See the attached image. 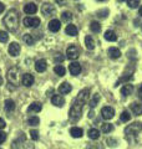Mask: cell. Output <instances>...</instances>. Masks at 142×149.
I'll list each match as a JSON object with an SVG mask.
<instances>
[{"mask_svg": "<svg viewBox=\"0 0 142 149\" xmlns=\"http://www.w3.org/2000/svg\"><path fill=\"white\" fill-rule=\"evenodd\" d=\"M85 46H86L89 50H93L95 49V40L92 39L91 35L85 36Z\"/></svg>", "mask_w": 142, "mask_h": 149, "instance_id": "cell-22", "label": "cell"}, {"mask_svg": "<svg viewBox=\"0 0 142 149\" xmlns=\"http://www.w3.org/2000/svg\"><path fill=\"white\" fill-rule=\"evenodd\" d=\"M3 85V78H1V76H0V86Z\"/></svg>", "mask_w": 142, "mask_h": 149, "instance_id": "cell-45", "label": "cell"}, {"mask_svg": "<svg viewBox=\"0 0 142 149\" xmlns=\"http://www.w3.org/2000/svg\"><path fill=\"white\" fill-rule=\"evenodd\" d=\"M120 119H121V122H129V120L131 119V116H130V113H129L127 111H124V112L121 113Z\"/></svg>", "mask_w": 142, "mask_h": 149, "instance_id": "cell-33", "label": "cell"}, {"mask_svg": "<svg viewBox=\"0 0 142 149\" xmlns=\"http://www.w3.org/2000/svg\"><path fill=\"white\" fill-rule=\"evenodd\" d=\"M87 134H89L90 139H93V141H95V139H98V138H100V130L96 129V128H91V129L89 130Z\"/></svg>", "mask_w": 142, "mask_h": 149, "instance_id": "cell-25", "label": "cell"}, {"mask_svg": "<svg viewBox=\"0 0 142 149\" xmlns=\"http://www.w3.org/2000/svg\"><path fill=\"white\" fill-rule=\"evenodd\" d=\"M61 27V22L60 20H58V19H53L50 22H49V30L53 31V32H58L60 30Z\"/></svg>", "mask_w": 142, "mask_h": 149, "instance_id": "cell-13", "label": "cell"}, {"mask_svg": "<svg viewBox=\"0 0 142 149\" xmlns=\"http://www.w3.org/2000/svg\"><path fill=\"white\" fill-rule=\"evenodd\" d=\"M97 1H103V0H97Z\"/></svg>", "mask_w": 142, "mask_h": 149, "instance_id": "cell-48", "label": "cell"}, {"mask_svg": "<svg viewBox=\"0 0 142 149\" xmlns=\"http://www.w3.org/2000/svg\"><path fill=\"white\" fill-rule=\"evenodd\" d=\"M18 78H19V70H18L16 67H11V68L8 71V81L10 82V83H14V85H16Z\"/></svg>", "mask_w": 142, "mask_h": 149, "instance_id": "cell-5", "label": "cell"}, {"mask_svg": "<svg viewBox=\"0 0 142 149\" xmlns=\"http://www.w3.org/2000/svg\"><path fill=\"white\" fill-rule=\"evenodd\" d=\"M4 108H5L6 112H13L15 109V102L13 100H6L4 102Z\"/></svg>", "mask_w": 142, "mask_h": 149, "instance_id": "cell-23", "label": "cell"}, {"mask_svg": "<svg viewBox=\"0 0 142 149\" xmlns=\"http://www.w3.org/2000/svg\"><path fill=\"white\" fill-rule=\"evenodd\" d=\"M118 1H125V0H118Z\"/></svg>", "mask_w": 142, "mask_h": 149, "instance_id": "cell-47", "label": "cell"}, {"mask_svg": "<svg viewBox=\"0 0 142 149\" xmlns=\"http://www.w3.org/2000/svg\"><path fill=\"white\" fill-rule=\"evenodd\" d=\"M138 13H140V16H142V6L140 8V11H138Z\"/></svg>", "mask_w": 142, "mask_h": 149, "instance_id": "cell-44", "label": "cell"}, {"mask_svg": "<svg viewBox=\"0 0 142 149\" xmlns=\"http://www.w3.org/2000/svg\"><path fill=\"white\" fill-rule=\"evenodd\" d=\"M24 11H25L26 14H29V15H31V14H35L37 11V6L34 3H29L24 6Z\"/></svg>", "mask_w": 142, "mask_h": 149, "instance_id": "cell-16", "label": "cell"}, {"mask_svg": "<svg viewBox=\"0 0 142 149\" xmlns=\"http://www.w3.org/2000/svg\"><path fill=\"white\" fill-rule=\"evenodd\" d=\"M64 58H65V56H64L63 54H60V52L55 54V56H54V61H55V62H58V63L63 62V61H64Z\"/></svg>", "mask_w": 142, "mask_h": 149, "instance_id": "cell-37", "label": "cell"}, {"mask_svg": "<svg viewBox=\"0 0 142 149\" xmlns=\"http://www.w3.org/2000/svg\"><path fill=\"white\" fill-rule=\"evenodd\" d=\"M89 95H90L89 88H85V90L79 92V95L76 96V98H75L74 103L70 108V112H69V116H70L71 120H77L80 117H81L84 104L86 103V101L89 98Z\"/></svg>", "mask_w": 142, "mask_h": 149, "instance_id": "cell-1", "label": "cell"}, {"mask_svg": "<svg viewBox=\"0 0 142 149\" xmlns=\"http://www.w3.org/2000/svg\"><path fill=\"white\" fill-rule=\"evenodd\" d=\"M107 14H108V11L106 10V11H98L97 13V16H100V17H107Z\"/></svg>", "mask_w": 142, "mask_h": 149, "instance_id": "cell-40", "label": "cell"}, {"mask_svg": "<svg viewBox=\"0 0 142 149\" xmlns=\"http://www.w3.org/2000/svg\"><path fill=\"white\" fill-rule=\"evenodd\" d=\"M51 103H53L54 106H56V107H63L64 103H65V98L60 95H54L53 97H51Z\"/></svg>", "mask_w": 142, "mask_h": 149, "instance_id": "cell-11", "label": "cell"}, {"mask_svg": "<svg viewBox=\"0 0 142 149\" xmlns=\"http://www.w3.org/2000/svg\"><path fill=\"white\" fill-rule=\"evenodd\" d=\"M4 9H5V6H4V4L0 1V14H1L3 11H4Z\"/></svg>", "mask_w": 142, "mask_h": 149, "instance_id": "cell-43", "label": "cell"}, {"mask_svg": "<svg viewBox=\"0 0 142 149\" xmlns=\"http://www.w3.org/2000/svg\"><path fill=\"white\" fill-rule=\"evenodd\" d=\"M131 111L134 112V114L136 116H141L142 114V104L141 103H136V102H134L131 106H130Z\"/></svg>", "mask_w": 142, "mask_h": 149, "instance_id": "cell-19", "label": "cell"}, {"mask_svg": "<svg viewBox=\"0 0 142 149\" xmlns=\"http://www.w3.org/2000/svg\"><path fill=\"white\" fill-rule=\"evenodd\" d=\"M66 56H67L70 60H76L80 56V49L75 45L69 46L67 50H66Z\"/></svg>", "mask_w": 142, "mask_h": 149, "instance_id": "cell-4", "label": "cell"}, {"mask_svg": "<svg viewBox=\"0 0 142 149\" xmlns=\"http://www.w3.org/2000/svg\"><path fill=\"white\" fill-rule=\"evenodd\" d=\"M55 1H56V3H59V4H60V3H63V1H64V0H55Z\"/></svg>", "mask_w": 142, "mask_h": 149, "instance_id": "cell-46", "label": "cell"}, {"mask_svg": "<svg viewBox=\"0 0 142 149\" xmlns=\"http://www.w3.org/2000/svg\"><path fill=\"white\" fill-rule=\"evenodd\" d=\"M127 5L131 9H136L140 5V0H127Z\"/></svg>", "mask_w": 142, "mask_h": 149, "instance_id": "cell-35", "label": "cell"}, {"mask_svg": "<svg viewBox=\"0 0 142 149\" xmlns=\"http://www.w3.org/2000/svg\"><path fill=\"white\" fill-rule=\"evenodd\" d=\"M46 67H47V63H46V61L44 58H40L35 62V70L37 72H44L46 70Z\"/></svg>", "mask_w": 142, "mask_h": 149, "instance_id": "cell-14", "label": "cell"}, {"mask_svg": "<svg viewBox=\"0 0 142 149\" xmlns=\"http://www.w3.org/2000/svg\"><path fill=\"white\" fill-rule=\"evenodd\" d=\"M142 129V124L140 122H135V123H132L130 125H127L126 129H125V133H126V136L127 138H131V137H136L137 134L140 133V130Z\"/></svg>", "mask_w": 142, "mask_h": 149, "instance_id": "cell-3", "label": "cell"}, {"mask_svg": "<svg viewBox=\"0 0 142 149\" xmlns=\"http://www.w3.org/2000/svg\"><path fill=\"white\" fill-rule=\"evenodd\" d=\"M70 134H71V137H74V138H81L82 137V129L81 128H79V127H72L70 129Z\"/></svg>", "mask_w": 142, "mask_h": 149, "instance_id": "cell-20", "label": "cell"}, {"mask_svg": "<svg viewBox=\"0 0 142 149\" xmlns=\"http://www.w3.org/2000/svg\"><path fill=\"white\" fill-rule=\"evenodd\" d=\"M5 139H6V134L0 130V144H1L3 142H5Z\"/></svg>", "mask_w": 142, "mask_h": 149, "instance_id": "cell-39", "label": "cell"}, {"mask_svg": "<svg viewBox=\"0 0 142 149\" xmlns=\"http://www.w3.org/2000/svg\"><path fill=\"white\" fill-rule=\"evenodd\" d=\"M41 108H42V106H41V103L40 102H34V103H31L30 104V107H29V112H40L41 111Z\"/></svg>", "mask_w": 142, "mask_h": 149, "instance_id": "cell-27", "label": "cell"}, {"mask_svg": "<svg viewBox=\"0 0 142 149\" xmlns=\"http://www.w3.org/2000/svg\"><path fill=\"white\" fill-rule=\"evenodd\" d=\"M132 92H134V86L130 85V83H125L124 87L121 88V95H122V96H125V97L130 96Z\"/></svg>", "mask_w": 142, "mask_h": 149, "instance_id": "cell-15", "label": "cell"}, {"mask_svg": "<svg viewBox=\"0 0 142 149\" xmlns=\"http://www.w3.org/2000/svg\"><path fill=\"white\" fill-rule=\"evenodd\" d=\"M54 71H55V73L58 74V76H65L66 74V68L63 66V65H56V66L54 67Z\"/></svg>", "mask_w": 142, "mask_h": 149, "instance_id": "cell-26", "label": "cell"}, {"mask_svg": "<svg viewBox=\"0 0 142 149\" xmlns=\"http://www.w3.org/2000/svg\"><path fill=\"white\" fill-rule=\"evenodd\" d=\"M90 29H91L92 32H100L101 31V25L98 24L97 21H91V24H90Z\"/></svg>", "mask_w": 142, "mask_h": 149, "instance_id": "cell-29", "label": "cell"}, {"mask_svg": "<svg viewBox=\"0 0 142 149\" xmlns=\"http://www.w3.org/2000/svg\"><path fill=\"white\" fill-rule=\"evenodd\" d=\"M22 40L25 41L26 45H32V44H34V39H32V36L30 34H25V35H24Z\"/></svg>", "mask_w": 142, "mask_h": 149, "instance_id": "cell-34", "label": "cell"}, {"mask_svg": "<svg viewBox=\"0 0 142 149\" xmlns=\"http://www.w3.org/2000/svg\"><path fill=\"white\" fill-rule=\"evenodd\" d=\"M30 136H31V138L34 139V141H37V139H39V132L35 130V129H31L30 130Z\"/></svg>", "mask_w": 142, "mask_h": 149, "instance_id": "cell-38", "label": "cell"}, {"mask_svg": "<svg viewBox=\"0 0 142 149\" xmlns=\"http://www.w3.org/2000/svg\"><path fill=\"white\" fill-rule=\"evenodd\" d=\"M65 32L69 36H76L77 35V27L75 26V25H72V24H69L67 26H66Z\"/></svg>", "mask_w": 142, "mask_h": 149, "instance_id": "cell-21", "label": "cell"}, {"mask_svg": "<svg viewBox=\"0 0 142 149\" xmlns=\"http://www.w3.org/2000/svg\"><path fill=\"white\" fill-rule=\"evenodd\" d=\"M61 19H63V21H70L71 19H72V14H71L70 11H64L63 14H61Z\"/></svg>", "mask_w": 142, "mask_h": 149, "instance_id": "cell-32", "label": "cell"}, {"mask_svg": "<svg viewBox=\"0 0 142 149\" xmlns=\"http://www.w3.org/2000/svg\"><path fill=\"white\" fill-rule=\"evenodd\" d=\"M107 55L110 56L111 58L115 60V58H118L121 56V51L118 50L117 47H110V49H108V51H107Z\"/></svg>", "mask_w": 142, "mask_h": 149, "instance_id": "cell-18", "label": "cell"}, {"mask_svg": "<svg viewBox=\"0 0 142 149\" xmlns=\"http://www.w3.org/2000/svg\"><path fill=\"white\" fill-rule=\"evenodd\" d=\"M69 71L71 74H74V76H77V74H80V72H81V65H80L79 62H71L70 66H69Z\"/></svg>", "mask_w": 142, "mask_h": 149, "instance_id": "cell-9", "label": "cell"}, {"mask_svg": "<svg viewBox=\"0 0 142 149\" xmlns=\"http://www.w3.org/2000/svg\"><path fill=\"white\" fill-rule=\"evenodd\" d=\"M21 83L25 87H30L32 86V83H34V76L30 73H25V74H22V77H21Z\"/></svg>", "mask_w": 142, "mask_h": 149, "instance_id": "cell-10", "label": "cell"}, {"mask_svg": "<svg viewBox=\"0 0 142 149\" xmlns=\"http://www.w3.org/2000/svg\"><path fill=\"white\" fill-rule=\"evenodd\" d=\"M105 40H107V41H116L117 40V36H116V34H115V31H112V30H107L106 32H105Z\"/></svg>", "mask_w": 142, "mask_h": 149, "instance_id": "cell-24", "label": "cell"}, {"mask_svg": "<svg viewBox=\"0 0 142 149\" xmlns=\"http://www.w3.org/2000/svg\"><path fill=\"white\" fill-rule=\"evenodd\" d=\"M9 40V35L6 31H0V42H6Z\"/></svg>", "mask_w": 142, "mask_h": 149, "instance_id": "cell-36", "label": "cell"}, {"mask_svg": "<svg viewBox=\"0 0 142 149\" xmlns=\"http://www.w3.org/2000/svg\"><path fill=\"white\" fill-rule=\"evenodd\" d=\"M137 93H138V97H140V98L142 100V85L140 86V88H138V92H137Z\"/></svg>", "mask_w": 142, "mask_h": 149, "instance_id": "cell-42", "label": "cell"}, {"mask_svg": "<svg viewBox=\"0 0 142 149\" xmlns=\"http://www.w3.org/2000/svg\"><path fill=\"white\" fill-rule=\"evenodd\" d=\"M101 130L103 133H110V132L113 130V125L111 123H103L102 127H101Z\"/></svg>", "mask_w": 142, "mask_h": 149, "instance_id": "cell-31", "label": "cell"}, {"mask_svg": "<svg viewBox=\"0 0 142 149\" xmlns=\"http://www.w3.org/2000/svg\"><path fill=\"white\" fill-rule=\"evenodd\" d=\"M8 51L11 56H19V54H20V45H19L18 42H11L10 45H9Z\"/></svg>", "mask_w": 142, "mask_h": 149, "instance_id": "cell-12", "label": "cell"}, {"mask_svg": "<svg viewBox=\"0 0 142 149\" xmlns=\"http://www.w3.org/2000/svg\"><path fill=\"white\" fill-rule=\"evenodd\" d=\"M101 116L103 119H111V118H113V116H115V111H113L112 107L105 106L101 109Z\"/></svg>", "mask_w": 142, "mask_h": 149, "instance_id": "cell-8", "label": "cell"}, {"mask_svg": "<svg viewBox=\"0 0 142 149\" xmlns=\"http://www.w3.org/2000/svg\"><path fill=\"white\" fill-rule=\"evenodd\" d=\"M59 92L61 93V95H67V93L71 92V85L67 83V82L61 83L60 87H59Z\"/></svg>", "mask_w": 142, "mask_h": 149, "instance_id": "cell-17", "label": "cell"}, {"mask_svg": "<svg viewBox=\"0 0 142 149\" xmlns=\"http://www.w3.org/2000/svg\"><path fill=\"white\" fill-rule=\"evenodd\" d=\"M24 25L26 27H37L40 25V19L39 17H32V16H27L24 19Z\"/></svg>", "mask_w": 142, "mask_h": 149, "instance_id": "cell-6", "label": "cell"}, {"mask_svg": "<svg viewBox=\"0 0 142 149\" xmlns=\"http://www.w3.org/2000/svg\"><path fill=\"white\" fill-rule=\"evenodd\" d=\"M5 128V120H4L3 118H0V129Z\"/></svg>", "mask_w": 142, "mask_h": 149, "instance_id": "cell-41", "label": "cell"}, {"mask_svg": "<svg viewBox=\"0 0 142 149\" xmlns=\"http://www.w3.org/2000/svg\"><path fill=\"white\" fill-rule=\"evenodd\" d=\"M55 10H56L55 6L51 5L50 3H46V4H44V5L41 6V13H42V15H44V16H51V15H54Z\"/></svg>", "mask_w": 142, "mask_h": 149, "instance_id": "cell-7", "label": "cell"}, {"mask_svg": "<svg viewBox=\"0 0 142 149\" xmlns=\"http://www.w3.org/2000/svg\"><path fill=\"white\" fill-rule=\"evenodd\" d=\"M98 101H100V95L98 93H95V96L91 98V101H90V108H95V107L97 106V103H98Z\"/></svg>", "mask_w": 142, "mask_h": 149, "instance_id": "cell-28", "label": "cell"}, {"mask_svg": "<svg viewBox=\"0 0 142 149\" xmlns=\"http://www.w3.org/2000/svg\"><path fill=\"white\" fill-rule=\"evenodd\" d=\"M90 149H97V148H90Z\"/></svg>", "mask_w": 142, "mask_h": 149, "instance_id": "cell-49", "label": "cell"}, {"mask_svg": "<svg viewBox=\"0 0 142 149\" xmlns=\"http://www.w3.org/2000/svg\"><path fill=\"white\" fill-rule=\"evenodd\" d=\"M4 25L6 26V29L9 31H16L18 30V26H19V14L15 9H10L5 17H4Z\"/></svg>", "mask_w": 142, "mask_h": 149, "instance_id": "cell-2", "label": "cell"}, {"mask_svg": "<svg viewBox=\"0 0 142 149\" xmlns=\"http://www.w3.org/2000/svg\"><path fill=\"white\" fill-rule=\"evenodd\" d=\"M39 123H40V119H39V117H36V116H32V117H30L29 119H27V124L29 125H39Z\"/></svg>", "mask_w": 142, "mask_h": 149, "instance_id": "cell-30", "label": "cell"}]
</instances>
